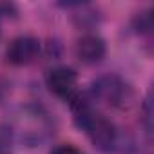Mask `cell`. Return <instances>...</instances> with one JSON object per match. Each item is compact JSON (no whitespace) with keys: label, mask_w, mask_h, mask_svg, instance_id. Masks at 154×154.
Masks as SVG:
<instances>
[{"label":"cell","mask_w":154,"mask_h":154,"mask_svg":"<svg viewBox=\"0 0 154 154\" xmlns=\"http://www.w3.org/2000/svg\"><path fill=\"white\" fill-rule=\"evenodd\" d=\"M71 111L74 114V122L82 131H85V134L89 136V140L93 141V145L102 150V152H111L116 149L118 145V131L114 127V123L105 118L103 114H100L91 102L84 96V94H76L71 102Z\"/></svg>","instance_id":"1"},{"label":"cell","mask_w":154,"mask_h":154,"mask_svg":"<svg viewBox=\"0 0 154 154\" xmlns=\"http://www.w3.org/2000/svg\"><path fill=\"white\" fill-rule=\"evenodd\" d=\"M93 96L94 100L114 107V109H125L132 102V89L127 82H123L120 76L109 74L102 76L93 84Z\"/></svg>","instance_id":"2"},{"label":"cell","mask_w":154,"mask_h":154,"mask_svg":"<svg viewBox=\"0 0 154 154\" xmlns=\"http://www.w3.org/2000/svg\"><path fill=\"white\" fill-rule=\"evenodd\" d=\"M47 87L54 96L71 102L78 94V74L71 67H54L47 74Z\"/></svg>","instance_id":"3"},{"label":"cell","mask_w":154,"mask_h":154,"mask_svg":"<svg viewBox=\"0 0 154 154\" xmlns=\"http://www.w3.org/2000/svg\"><path fill=\"white\" fill-rule=\"evenodd\" d=\"M38 53H40V40L26 35V36L15 38L9 44L6 51V58L11 65H27L36 60Z\"/></svg>","instance_id":"4"},{"label":"cell","mask_w":154,"mask_h":154,"mask_svg":"<svg viewBox=\"0 0 154 154\" xmlns=\"http://www.w3.org/2000/svg\"><path fill=\"white\" fill-rule=\"evenodd\" d=\"M105 53H107L105 42L98 35L87 33V35H84L78 42H76V56L80 58V62H84L87 65L100 63L103 60Z\"/></svg>","instance_id":"5"},{"label":"cell","mask_w":154,"mask_h":154,"mask_svg":"<svg viewBox=\"0 0 154 154\" xmlns=\"http://www.w3.org/2000/svg\"><path fill=\"white\" fill-rule=\"evenodd\" d=\"M15 140V129L8 123H0V154H13Z\"/></svg>","instance_id":"6"},{"label":"cell","mask_w":154,"mask_h":154,"mask_svg":"<svg viewBox=\"0 0 154 154\" xmlns=\"http://www.w3.org/2000/svg\"><path fill=\"white\" fill-rule=\"evenodd\" d=\"M51 154H84V152L71 143H63V145H58L56 149H53Z\"/></svg>","instance_id":"7"},{"label":"cell","mask_w":154,"mask_h":154,"mask_svg":"<svg viewBox=\"0 0 154 154\" xmlns=\"http://www.w3.org/2000/svg\"><path fill=\"white\" fill-rule=\"evenodd\" d=\"M150 105H152V98H150V93H149V96L145 98V105H143V111H145V123H147V129H149V132H150V120H152V112H150Z\"/></svg>","instance_id":"8"}]
</instances>
